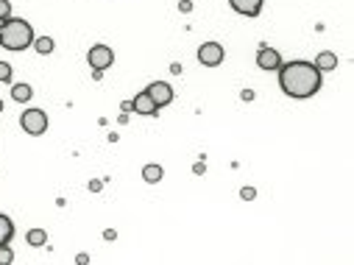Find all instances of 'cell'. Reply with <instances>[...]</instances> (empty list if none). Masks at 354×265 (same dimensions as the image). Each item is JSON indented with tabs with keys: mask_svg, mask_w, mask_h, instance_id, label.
Masks as SVG:
<instances>
[{
	"mask_svg": "<svg viewBox=\"0 0 354 265\" xmlns=\"http://www.w3.org/2000/svg\"><path fill=\"white\" fill-rule=\"evenodd\" d=\"M279 87L290 98H312L321 90V70L312 62H287L279 67Z\"/></svg>",
	"mask_w": 354,
	"mask_h": 265,
	"instance_id": "1",
	"label": "cell"
},
{
	"mask_svg": "<svg viewBox=\"0 0 354 265\" xmlns=\"http://www.w3.org/2000/svg\"><path fill=\"white\" fill-rule=\"evenodd\" d=\"M0 45L6 51H26L34 45V28L23 17H9L0 28Z\"/></svg>",
	"mask_w": 354,
	"mask_h": 265,
	"instance_id": "2",
	"label": "cell"
},
{
	"mask_svg": "<svg viewBox=\"0 0 354 265\" xmlns=\"http://www.w3.org/2000/svg\"><path fill=\"white\" fill-rule=\"evenodd\" d=\"M20 126H23V129H26V134H31V137L45 134V131H48V112H42V109H28V112H23V117H20Z\"/></svg>",
	"mask_w": 354,
	"mask_h": 265,
	"instance_id": "3",
	"label": "cell"
},
{
	"mask_svg": "<svg viewBox=\"0 0 354 265\" xmlns=\"http://www.w3.org/2000/svg\"><path fill=\"white\" fill-rule=\"evenodd\" d=\"M87 62H90L92 70L103 73L106 67L115 65V51H112L109 45H92V51L87 53Z\"/></svg>",
	"mask_w": 354,
	"mask_h": 265,
	"instance_id": "4",
	"label": "cell"
},
{
	"mask_svg": "<svg viewBox=\"0 0 354 265\" xmlns=\"http://www.w3.org/2000/svg\"><path fill=\"white\" fill-rule=\"evenodd\" d=\"M223 59H226V51L218 42H204V45L198 48V62L204 67H218Z\"/></svg>",
	"mask_w": 354,
	"mask_h": 265,
	"instance_id": "5",
	"label": "cell"
},
{
	"mask_svg": "<svg viewBox=\"0 0 354 265\" xmlns=\"http://www.w3.org/2000/svg\"><path fill=\"white\" fill-rule=\"evenodd\" d=\"M151 95V101H154L156 106H168L170 101H173V87L165 84V81H154V84H148V90H145Z\"/></svg>",
	"mask_w": 354,
	"mask_h": 265,
	"instance_id": "6",
	"label": "cell"
},
{
	"mask_svg": "<svg viewBox=\"0 0 354 265\" xmlns=\"http://www.w3.org/2000/svg\"><path fill=\"white\" fill-rule=\"evenodd\" d=\"M257 65L262 67V70H279V67H282V56H279V51H273V48H259Z\"/></svg>",
	"mask_w": 354,
	"mask_h": 265,
	"instance_id": "7",
	"label": "cell"
},
{
	"mask_svg": "<svg viewBox=\"0 0 354 265\" xmlns=\"http://www.w3.org/2000/svg\"><path fill=\"white\" fill-rule=\"evenodd\" d=\"M131 109H134L137 115H145V117H151V115H156V112H159V106H156L154 101H151V95H148V92H140V95H137L134 101H131Z\"/></svg>",
	"mask_w": 354,
	"mask_h": 265,
	"instance_id": "8",
	"label": "cell"
},
{
	"mask_svg": "<svg viewBox=\"0 0 354 265\" xmlns=\"http://www.w3.org/2000/svg\"><path fill=\"white\" fill-rule=\"evenodd\" d=\"M229 6L243 17H257L262 12V0H229Z\"/></svg>",
	"mask_w": 354,
	"mask_h": 265,
	"instance_id": "9",
	"label": "cell"
},
{
	"mask_svg": "<svg viewBox=\"0 0 354 265\" xmlns=\"http://www.w3.org/2000/svg\"><path fill=\"white\" fill-rule=\"evenodd\" d=\"M315 67L318 70H337V56L332 51H323V53H318V59H315Z\"/></svg>",
	"mask_w": 354,
	"mask_h": 265,
	"instance_id": "10",
	"label": "cell"
},
{
	"mask_svg": "<svg viewBox=\"0 0 354 265\" xmlns=\"http://www.w3.org/2000/svg\"><path fill=\"white\" fill-rule=\"evenodd\" d=\"M12 237H14V223H12V218L0 212V246H6Z\"/></svg>",
	"mask_w": 354,
	"mask_h": 265,
	"instance_id": "11",
	"label": "cell"
},
{
	"mask_svg": "<svg viewBox=\"0 0 354 265\" xmlns=\"http://www.w3.org/2000/svg\"><path fill=\"white\" fill-rule=\"evenodd\" d=\"M162 176H165L162 165H145V168H142V179L148 181V184H159Z\"/></svg>",
	"mask_w": 354,
	"mask_h": 265,
	"instance_id": "12",
	"label": "cell"
},
{
	"mask_svg": "<svg viewBox=\"0 0 354 265\" xmlns=\"http://www.w3.org/2000/svg\"><path fill=\"white\" fill-rule=\"evenodd\" d=\"M26 240H28V246L39 248V246H45V243H48V232H45V229H31V232L26 234Z\"/></svg>",
	"mask_w": 354,
	"mask_h": 265,
	"instance_id": "13",
	"label": "cell"
},
{
	"mask_svg": "<svg viewBox=\"0 0 354 265\" xmlns=\"http://www.w3.org/2000/svg\"><path fill=\"white\" fill-rule=\"evenodd\" d=\"M31 95H34V90H31L28 84H14V87H12V98H14V101H20V104L31 101Z\"/></svg>",
	"mask_w": 354,
	"mask_h": 265,
	"instance_id": "14",
	"label": "cell"
},
{
	"mask_svg": "<svg viewBox=\"0 0 354 265\" xmlns=\"http://www.w3.org/2000/svg\"><path fill=\"white\" fill-rule=\"evenodd\" d=\"M34 48H37L39 53H51L53 51V39L51 37H39V39H34Z\"/></svg>",
	"mask_w": 354,
	"mask_h": 265,
	"instance_id": "15",
	"label": "cell"
},
{
	"mask_svg": "<svg viewBox=\"0 0 354 265\" xmlns=\"http://www.w3.org/2000/svg\"><path fill=\"white\" fill-rule=\"evenodd\" d=\"M12 262H14V251L6 243V246H0V265H12Z\"/></svg>",
	"mask_w": 354,
	"mask_h": 265,
	"instance_id": "16",
	"label": "cell"
},
{
	"mask_svg": "<svg viewBox=\"0 0 354 265\" xmlns=\"http://www.w3.org/2000/svg\"><path fill=\"white\" fill-rule=\"evenodd\" d=\"M0 81H12V65L0 62Z\"/></svg>",
	"mask_w": 354,
	"mask_h": 265,
	"instance_id": "17",
	"label": "cell"
},
{
	"mask_svg": "<svg viewBox=\"0 0 354 265\" xmlns=\"http://www.w3.org/2000/svg\"><path fill=\"white\" fill-rule=\"evenodd\" d=\"M9 17H12V3L0 0V20H9Z\"/></svg>",
	"mask_w": 354,
	"mask_h": 265,
	"instance_id": "18",
	"label": "cell"
},
{
	"mask_svg": "<svg viewBox=\"0 0 354 265\" xmlns=\"http://www.w3.org/2000/svg\"><path fill=\"white\" fill-rule=\"evenodd\" d=\"M240 198H243V201H254V198H257V190H254V187H243V190H240Z\"/></svg>",
	"mask_w": 354,
	"mask_h": 265,
	"instance_id": "19",
	"label": "cell"
},
{
	"mask_svg": "<svg viewBox=\"0 0 354 265\" xmlns=\"http://www.w3.org/2000/svg\"><path fill=\"white\" fill-rule=\"evenodd\" d=\"M90 190H92V193H101V190H103V181H101V179H92V181H90Z\"/></svg>",
	"mask_w": 354,
	"mask_h": 265,
	"instance_id": "20",
	"label": "cell"
},
{
	"mask_svg": "<svg viewBox=\"0 0 354 265\" xmlns=\"http://www.w3.org/2000/svg\"><path fill=\"white\" fill-rule=\"evenodd\" d=\"M179 9H181V12H193V3H190V0H181V3H179Z\"/></svg>",
	"mask_w": 354,
	"mask_h": 265,
	"instance_id": "21",
	"label": "cell"
},
{
	"mask_svg": "<svg viewBox=\"0 0 354 265\" xmlns=\"http://www.w3.org/2000/svg\"><path fill=\"white\" fill-rule=\"evenodd\" d=\"M204 170H206V165H204V162H195V165H193V173H204Z\"/></svg>",
	"mask_w": 354,
	"mask_h": 265,
	"instance_id": "22",
	"label": "cell"
},
{
	"mask_svg": "<svg viewBox=\"0 0 354 265\" xmlns=\"http://www.w3.org/2000/svg\"><path fill=\"white\" fill-rule=\"evenodd\" d=\"M103 237H106V240H115L117 232H115V229H106V232H103Z\"/></svg>",
	"mask_w": 354,
	"mask_h": 265,
	"instance_id": "23",
	"label": "cell"
},
{
	"mask_svg": "<svg viewBox=\"0 0 354 265\" xmlns=\"http://www.w3.org/2000/svg\"><path fill=\"white\" fill-rule=\"evenodd\" d=\"M240 98H243V101H254V92H251V90H245Z\"/></svg>",
	"mask_w": 354,
	"mask_h": 265,
	"instance_id": "24",
	"label": "cell"
},
{
	"mask_svg": "<svg viewBox=\"0 0 354 265\" xmlns=\"http://www.w3.org/2000/svg\"><path fill=\"white\" fill-rule=\"evenodd\" d=\"M3 23H6V20H0V28H3Z\"/></svg>",
	"mask_w": 354,
	"mask_h": 265,
	"instance_id": "25",
	"label": "cell"
},
{
	"mask_svg": "<svg viewBox=\"0 0 354 265\" xmlns=\"http://www.w3.org/2000/svg\"><path fill=\"white\" fill-rule=\"evenodd\" d=\"M0 112H3V101H0Z\"/></svg>",
	"mask_w": 354,
	"mask_h": 265,
	"instance_id": "26",
	"label": "cell"
}]
</instances>
